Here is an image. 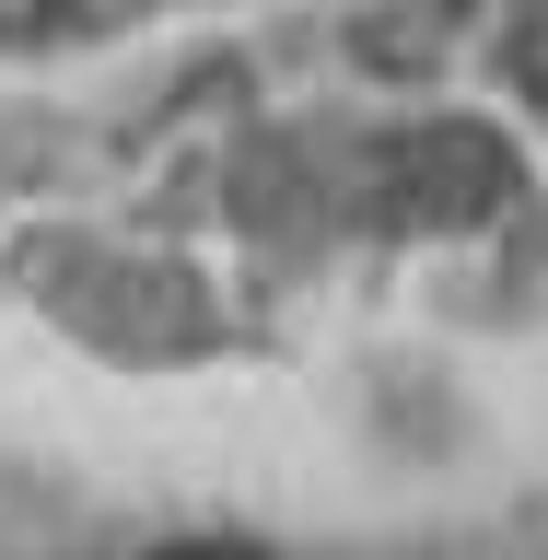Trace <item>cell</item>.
<instances>
[{
	"label": "cell",
	"instance_id": "6da1fadb",
	"mask_svg": "<svg viewBox=\"0 0 548 560\" xmlns=\"http://www.w3.org/2000/svg\"><path fill=\"white\" fill-rule=\"evenodd\" d=\"M175 560H234V549H175Z\"/></svg>",
	"mask_w": 548,
	"mask_h": 560
}]
</instances>
